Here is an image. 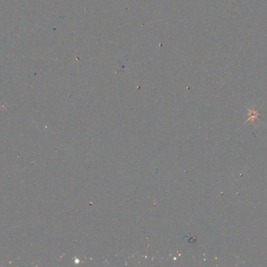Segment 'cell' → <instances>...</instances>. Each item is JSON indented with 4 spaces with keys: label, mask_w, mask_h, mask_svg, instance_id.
<instances>
[{
    "label": "cell",
    "mask_w": 267,
    "mask_h": 267,
    "mask_svg": "<svg viewBox=\"0 0 267 267\" xmlns=\"http://www.w3.org/2000/svg\"><path fill=\"white\" fill-rule=\"evenodd\" d=\"M248 120H252L254 121L255 119H258V112L255 110H248Z\"/></svg>",
    "instance_id": "6da1fadb"
}]
</instances>
